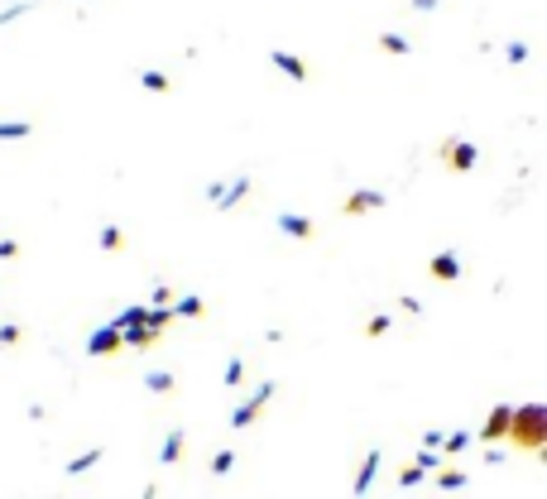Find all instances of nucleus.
<instances>
[{
  "label": "nucleus",
  "mask_w": 547,
  "mask_h": 499,
  "mask_svg": "<svg viewBox=\"0 0 547 499\" xmlns=\"http://www.w3.org/2000/svg\"><path fill=\"white\" fill-rule=\"evenodd\" d=\"M446 159H451V168H475L480 164V149L475 144H446Z\"/></svg>",
  "instance_id": "obj_12"
},
{
  "label": "nucleus",
  "mask_w": 547,
  "mask_h": 499,
  "mask_svg": "<svg viewBox=\"0 0 547 499\" xmlns=\"http://www.w3.org/2000/svg\"><path fill=\"white\" fill-rule=\"evenodd\" d=\"M442 451H465V446H470V432H451V437H442Z\"/></svg>",
  "instance_id": "obj_27"
},
{
  "label": "nucleus",
  "mask_w": 547,
  "mask_h": 499,
  "mask_svg": "<svg viewBox=\"0 0 547 499\" xmlns=\"http://www.w3.org/2000/svg\"><path fill=\"white\" fill-rule=\"evenodd\" d=\"M437 490H446V495H461V490H470V475H465V471H442V475H437Z\"/></svg>",
  "instance_id": "obj_15"
},
{
  "label": "nucleus",
  "mask_w": 547,
  "mask_h": 499,
  "mask_svg": "<svg viewBox=\"0 0 547 499\" xmlns=\"http://www.w3.org/2000/svg\"><path fill=\"white\" fill-rule=\"evenodd\" d=\"M389 327H394V322H389V317L380 312V317H370V327H365V336H384Z\"/></svg>",
  "instance_id": "obj_31"
},
{
  "label": "nucleus",
  "mask_w": 547,
  "mask_h": 499,
  "mask_svg": "<svg viewBox=\"0 0 547 499\" xmlns=\"http://www.w3.org/2000/svg\"><path fill=\"white\" fill-rule=\"evenodd\" d=\"M380 466H384V451H380V446H370V451H365V461H360V471H356V480H351V490H356V495H365V490L375 485Z\"/></svg>",
  "instance_id": "obj_3"
},
{
  "label": "nucleus",
  "mask_w": 547,
  "mask_h": 499,
  "mask_svg": "<svg viewBox=\"0 0 547 499\" xmlns=\"http://www.w3.org/2000/svg\"><path fill=\"white\" fill-rule=\"evenodd\" d=\"M164 303H173V288H168V283H154V288H149V307H164Z\"/></svg>",
  "instance_id": "obj_28"
},
{
  "label": "nucleus",
  "mask_w": 547,
  "mask_h": 499,
  "mask_svg": "<svg viewBox=\"0 0 547 499\" xmlns=\"http://www.w3.org/2000/svg\"><path fill=\"white\" fill-rule=\"evenodd\" d=\"M29 135H34L29 120H0V139H29Z\"/></svg>",
  "instance_id": "obj_19"
},
{
  "label": "nucleus",
  "mask_w": 547,
  "mask_h": 499,
  "mask_svg": "<svg viewBox=\"0 0 547 499\" xmlns=\"http://www.w3.org/2000/svg\"><path fill=\"white\" fill-rule=\"evenodd\" d=\"M413 466H423V471H437V466H442V451H437V446H418Z\"/></svg>",
  "instance_id": "obj_20"
},
{
  "label": "nucleus",
  "mask_w": 547,
  "mask_h": 499,
  "mask_svg": "<svg viewBox=\"0 0 547 499\" xmlns=\"http://www.w3.org/2000/svg\"><path fill=\"white\" fill-rule=\"evenodd\" d=\"M144 312H149L144 303H130L125 312H120V317H115V332H120V327H135V322H144Z\"/></svg>",
  "instance_id": "obj_22"
},
{
  "label": "nucleus",
  "mask_w": 547,
  "mask_h": 499,
  "mask_svg": "<svg viewBox=\"0 0 547 499\" xmlns=\"http://www.w3.org/2000/svg\"><path fill=\"white\" fill-rule=\"evenodd\" d=\"M34 5H39V0H34Z\"/></svg>",
  "instance_id": "obj_36"
},
{
  "label": "nucleus",
  "mask_w": 547,
  "mask_h": 499,
  "mask_svg": "<svg viewBox=\"0 0 547 499\" xmlns=\"http://www.w3.org/2000/svg\"><path fill=\"white\" fill-rule=\"evenodd\" d=\"M504 456H509L504 446H490V451H485V466H504Z\"/></svg>",
  "instance_id": "obj_33"
},
{
  "label": "nucleus",
  "mask_w": 547,
  "mask_h": 499,
  "mask_svg": "<svg viewBox=\"0 0 547 499\" xmlns=\"http://www.w3.org/2000/svg\"><path fill=\"white\" fill-rule=\"evenodd\" d=\"M231 471H236V451L226 446V451H217V456H212V475H231Z\"/></svg>",
  "instance_id": "obj_23"
},
{
  "label": "nucleus",
  "mask_w": 547,
  "mask_h": 499,
  "mask_svg": "<svg viewBox=\"0 0 547 499\" xmlns=\"http://www.w3.org/2000/svg\"><path fill=\"white\" fill-rule=\"evenodd\" d=\"M101 456H106L101 446H91V451H82V456H72V461H67V475H86L96 461H101Z\"/></svg>",
  "instance_id": "obj_17"
},
{
  "label": "nucleus",
  "mask_w": 547,
  "mask_h": 499,
  "mask_svg": "<svg viewBox=\"0 0 547 499\" xmlns=\"http://www.w3.org/2000/svg\"><path fill=\"white\" fill-rule=\"evenodd\" d=\"M173 317H202V312H207V307H202V298H197V293H183V298H173Z\"/></svg>",
  "instance_id": "obj_14"
},
{
  "label": "nucleus",
  "mask_w": 547,
  "mask_h": 499,
  "mask_svg": "<svg viewBox=\"0 0 547 499\" xmlns=\"http://www.w3.org/2000/svg\"><path fill=\"white\" fill-rule=\"evenodd\" d=\"M442 0H413V10H423V15H427V10H437Z\"/></svg>",
  "instance_id": "obj_35"
},
{
  "label": "nucleus",
  "mask_w": 547,
  "mask_h": 499,
  "mask_svg": "<svg viewBox=\"0 0 547 499\" xmlns=\"http://www.w3.org/2000/svg\"><path fill=\"white\" fill-rule=\"evenodd\" d=\"M509 417H514V408H509V403H499V408L490 413V422L480 427V437H485V442H499V437L509 432Z\"/></svg>",
  "instance_id": "obj_11"
},
{
  "label": "nucleus",
  "mask_w": 547,
  "mask_h": 499,
  "mask_svg": "<svg viewBox=\"0 0 547 499\" xmlns=\"http://www.w3.org/2000/svg\"><path fill=\"white\" fill-rule=\"evenodd\" d=\"M15 341H20V327L5 322V327H0V346H15Z\"/></svg>",
  "instance_id": "obj_34"
},
{
  "label": "nucleus",
  "mask_w": 547,
  "mask_h": 499,
  "mask_svg": "<svg viewBox=\"0 0 547 499\" xmlns=\"http://www.w3.org/2000/svg\"><path fill=\"white\" fill-rule=\"evenodd\" d=\"M15 254H20V240H10V235H5V240H0V264H10Z\"/></svg>",
  "instance_id": "obj_32"
},
{
  "label": "nucleus",
  "mask_w": 547,
  "mask_h": 499,
  "mask_svg": "<svg viewBox=\"0 0 547 499\" xmlns=\"http://www.w3.org/2000/svg\"><path fill=\"white\" fill-rule=\"evenodd\" d=\"M29 5H34V0H15V5H5V10H0V25H15V20L25 15Z\"/></svg>",
  "instance_id": "obj_26"
},
{
  "label": "nucleus",
  "mask_w": 547,
  "mask_h": 499,
  "mask_svg": "<svg viewBox=\"0 0 547 499\" xmlns=\"http://www.w3.org/2000/svg\"><path fill=\"white\" fill-rule=\"evenodd\" d=\"M159 327H149V322H135V327H120V341H125V346H135V351H149V346H154V341H159Z\"/></svg>",
  "instance_id": "obj_8"
},
{
  "label": "nucleus",
  "mask_w": 547,
  "mask_h": 499,
  "mask_svg": "<svg viewBox=\"0 0 547 499\" xmlns=\"http://www.w3.org/2000/svg\"><path fill=\"white\" fill-rule=\"evenodd\" d=\"M274 394H278V384H274V380H264V384L255 389V398H245V403H240V408L231 413V427H236V432H240V427H250L255 417L264 413V403H269Z\"/></svg>",
  "instance_id": "obj_2"
},
{
  "label": "nucleus",
  "mask_w": 547,
  "mask_h": 499,
  "mask_svg": "<svg viewBox=\"0 0 547 499\" xmlns=\"http://www.w3.org/2000/svg\"><path fill=\"white\" fill-rule=\"evenodd\" d=\"M504 58H509V63H528V44H523V39H514V44L504 48Z\"/></svg>",
  "instance_id": "obj_30"
},
{
  "label": "nucleus",
  "mask_w": 547,
  "mask_h": 499,
  "mask_svg": "<svg viewBox=\"0 0 547 499\" xmlns=\"http://www.w3.org/2000/svg\"><path fill=\"white\" fill-rule=\"evenodd\" d=\"M125 341H120V332H115V322L110 327H101V332H91L86 336V356H115Z\"/></svg>",
  "instance_id": "obj_5"
},
{
  "label": "nucleus",
  "mask_w": 547,
  "mask_h": 499,
  "mask_svg": "<svg viewBox=\"0 0 547 499\" xmlns=\"http://www.w3.org/2000/svg\"><path fill=\"white\" fill-rule=\"evenodd\" d=\"M504 437H509V442H519V446H528V451H543V442H547V408H543V403L514 408Z\"/></svg>",
  "instance_id": "obj_1"
},
{
  "label": "nucleus",
  "mask_w": 547,
  "mask_h": 499,
  "mask_svg": "<svg viewBox=\"0 0 547 499\" xmlns=\"http://www.w3.org/2000/svg\"><path fill=\"white\" fill-rule=\"evenodd\" d=\"M380 48L384 53H394V58H404L408 53V39H404V34H380Z\"/></svg>",
  "instance_id": "obj_21"
},
{
  "label": "nucleus",
  "mask_w": 547,
  "mask_h": 499,
  "mask_svg": "<svg viewBox=\"0 0 547 499\" xmlns=\"http://www.w3.org/2000/svg\"><path fill=\"white\" fill-rule=\"evenodd\" d=\"M139 82H144V91H168V72H159V67H149V72H144Z\"/></svg>",
  "instance_id": "obj_25"
},
{
  "label": "nucleus",
  "mask_w": 547,
  "mask_h": 499,
  "mask_svg": "<svg viewBox=\"0 0 547 499\" xmlns=\"http://www.w3.org/2000/svg\"><path fill=\"white\" fill-rule=\"evenodd\" d=\"M274 67H278V72H288L293 82H307V63H302L298 53H288V48H274Z\"/></svg>",
  "instance_id": "obj_10"
},
{
  "label": "nucleus",
  "mask_w": 547,
  "mask_h": 499,
  "mask_svg": "<svg viewBox=\"0 0 547 499\" xmlns=\"http://www.w3.org/2000/svg\"><path fill=\"white\" fill-rule=\"evenodd\" d=\"M427 269H432V278H442V283H456V278H461V259H456L451 249H442V254H432Z\"/></svg>",
  "instance_id": "obj_9"
},
{
  "label": "nucleus",
  "mask_w": 547,
  "mask_h": 499,
  "mask_svg": "<svg viewBox=\"0 0 547 499\" xmlns=\"http://www.w3.org/2000/svg\"><path fill=\"white\" fill-rule=\"evenodd\" d=\"M250 188H255V183L240 173L236 183H221V193H217V202H212V207H217V212H231V207H240V202L250 197Z\"/></svg>",
  "instance_id": "obj_4"
},
{
  "label": "nucleus",
  "mask_w": 547,
  "mask_h": 499,
  "mask_svg": "<svg viewBox=\"0 0 547 499\" xmlns=\"http://www.w3.org/2000/svg\"><path fill=\"white\" fill-rule=\"evenodd\" d=\"M183 442H188V437H183L178 427H173V432H168V437H164V446H159V456H164V466H173V461H183Z\"/></svg>",
  "instance_id": "obj_13"
},
{
  "label": "nucleus",
  "mask_w": 547,
  "mask_h": 499,
  "mask_svg": "<svg viewBox=\"0 0 547 499\" xmlns=\"http://www.w3.org/2000/svg\"><path fill=\"white\" fill-rule=\"evenodd\" d=\"M384 202H389V197L375 193V188H356V193L346 197V212H351V216H365V212H380Z\"/></svg>",
  "instance_id": "obj_6"
},
{
  "label": "nucleus",
  "mask_w": 547,
  "mask_h": 499,
  "mask_svg": "<svg viewBox=\"0 0 547 499\" xmlns=\"http://www.w3.org/2000/svg\"><path fill=\"white\" fill-rule=\"evenodd\" d=\"M144 389L149 394H173V375L168 370H144Z\"/></svg>",
  "instance_id": "obj_18"
},
{
  "label": "nucleus",
  "mask_w": 547,
  "mask_h": 499,
  "mask_svg": "<svg viewBox=\"0 0 547 499\" xmlns=\"http://www.w3.org/2000/svg\"><path fill=\"white\" fill-rule=\"evenodd\" d=\"M278 231L293 235V240H312V235H317L312 216H298V212H278Z\"/></svg>",
  "instance_id": "obj_7"
},
{
  "label": "nucleus",
  "mask_w": 547,
  "mask_h": 499,
  "mask_svg": "<svg viewBox=\"0 0 547 499\" xmlns=\"http://www.w3.org/2000/svg\"><path fill=\"white\" fill-rule=\"evenodd\" d=\"M423 480H427V471H423V466H404V471H399V485H404V490H418Z\"/></svg>",
  "instance_id": "obj_24"
},
{
  "label": "nucleus",
  "mask_w": 547,
  "mask_h": 499,
  "mask_svg": "<svg viewBox=\"0 0 547 499\" xmlns=\"http://www.w3.org/2000/svg\"><path fill=\"white\" fill-rule=\"evenodd\" d=\"M245 375H250V365L236 356V361H226V370H221V384L226 389H236V384H245Z\"/></svg>",
  "instance_id": "obj_16"
},
{
  "label": "nucleus",
  "mask_w": 547,
  "mask_h": 499,
  "mask_svg": "<svg viewBox=\"0 0 547 499\" xmlns=\"http://www.w3.org/2000/svg\"><path fill=\"white\" fill-rule=\"evenodd\" d=\"M101 245H106V249H120V245H125V235H120V226H106V231H101Z\"/></svg>",
  "instance_id": "obj_29"
}]
</instances>
